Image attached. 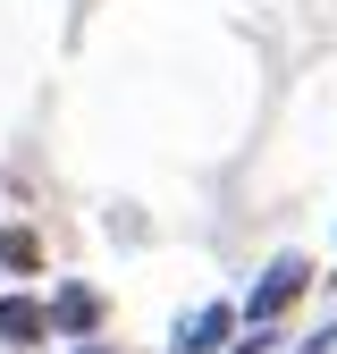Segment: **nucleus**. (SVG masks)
Returning <instances> with one entry per match:
<instances>
[{
	"mask_svg": "<svg viewBox=\"0 0 337 354\" xmlns=\"http://www.w3.org/2000/svg\"><path fill=\"white\" fill-rule=\"evenodd\" d=\"M0 270H42V236L34 228H0Z\"/></svg>",
	"mask_w": 337,
	"mask_h": 354,
	"instance_id": "39448f33",
	"label": "nucleus"
},
{
	"mask_svg": "<svg viewBox=\"0 0 337 354\" xmlns=\"http://www.w3.org/2000/svg\"><path fill=\"white\" fill-rule=\"evenodd\" d=\"M68 354H118V346H68Z\"/></svg>",
	"mask_w": 337,
	"mask_h": 354,
	"instance_id": "6e6552de",
	"label": "nucleus"
},
{
	"mask_svg": "<svg viewBox=\"0 0 337 354\" xmlns=\"http://www.w3.org/2000/svg\"><path fill=\"white\" fill-rule=\"evenodd\" d=\"M295 354H337V329H320V337H304Z\"/></svg>",
	"mask_w": 337,
	"mask_h": 354,
	"instance_id": "0eeeda50",
	"label": "nucleus"
},
{
	"mask_svg": "<svg viewBox=\"0 0 337 354\" xmlns=\"http://www.w3.org/2000/svg\"><path fill=\"white\" fill-rule=\"evenodd\" d=\"M304 287H312V261H304V253H278L270 270L253 279V295L236 304V313H244V321H287L295 304H304Z\"/></svg>",
	"mask_w": 337,
	"mask_h": 354,
	"instance_id": "f257e3e1",
	"label": "nucleus"
},
{
	"mask_svg": "<svg viewBox=\"0 0 337 354\" xmlns=\"http://www.w3.org/2000/svg\"><path fill=\"white\" fill-rule=\"evenodd\" d=\"M42 313H51V329L84 337V329H102V295H93V287H59L51 304H42Z\"/></svg>",
	"mask_w": 337,
	"mask_h": 354,
	"instance_id": "20e7f679",
	"label": "nucleus"
},
{
	"mask_svg": "<svg viewBox=\"0 0 337 354\" xmlns=\"http://www.w3.org/2000/svg\"><path fill=\"white\" fill-rule=\"evenodd\" d=\"M244 329V313L228 295H211V304H194V313H177V329H168V354H228V337Z\"/></svg>",
	"mask_w": 337,
	"mask_h": 354,
	"instance_id": "f03ea898",
	"label": "nucleus"
},
{
	"mask_svg": "<svg viewBox=\"0 0 337 354\" xmlns=\"http://www.w3.org/2000/svg\"><path fill=\"white\" fill-rule=\"evenodd\" d=\"M42 337H51V313H42V304L34 295H0V346H42Z\"/></svg>",
	"mask_w": 337,
	"mask_h": 354,
	"instance_id": "7ed1b4c3",
	"label": "nucleus"
},
{
	"mask_svg": "<svg viewBox=\"0 0 337 354\" xmlns=\"http://www.w3.org/2000/svg\"><path fill=\"white\" fill-rule=\"evenodd\" d=\"M228 354H278V321H253V337H244V346L228 337Z\"/></svg>",
	"mask_w": 337,
	"mask_h": 354,
	"instance_id": "423d86ee",
	"label": "nucleus"
}]
</instances>
